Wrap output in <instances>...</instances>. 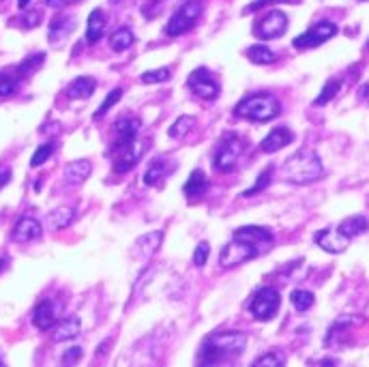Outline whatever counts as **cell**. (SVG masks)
<instances>
[{
    "label": "cell",
    "instance_id": "28",
    "mask_svg": "<svg viewBox=\"0 0 369 367\" xmlns=\"http://www.w3.org/2000/svg\"><path fill=\"white\" fill-rule=\"evenodd\" d=\"M134 41H136V37H134V32L129 28H118L110 37V48L114 52H125V50H129L134 46Z\"/></svg>",
    "mask_w": 369,
    "mask_h": 367
},
{
    "label": "cell",
    "instance_id": "38",
    "mask_svg": "<svg viewBox=\"0 0 369 367\" xmlns=\"http://www.w3.org/2000/svg\"><path fill=\"white\" fill-rule=\"evenodd\" d=\"M120 97H122V91H120V89H114V91H112V93H110V95L103 99V103L99 105V110L95 112V118H101L103 114H108V110H110V108H114V105L120 101Z\"/></svg>",
    "mask_w": 369,
    "mask_h": 367
},
{
    "label": "cell",
    "instance_id": "8",
    "mask_svg": "<svg viewBox=\"0 0 369 367\" xmlns=\"http://www.w3.org/2000/svg\"><path fill=\"white\" fill-rule=\"evenodd\" d=\"M337 34V26L329 20H322V22H316L311 28H307L303 34H299L294 41H292V46L297 50H309V48H318L322 46L324 41H329L331 37Z\"/></svg>",
    "mask_w": 369,
    "mask_h": 367
},
{
    "label": "cell",
    "instance_id": "43",
    "mask_svg": "<svg viewBox=\"0 0 369 367\" xmlns=\"http://www.w3.org/2000/svg\"><path fill=\"white\" fill-rule=\"evenodd\" d=\"M79 356H82V348H69L65 354H63V363L65 365H69V363H75V361H79Z\"/></svg>",
    "mask_w": 369,
    "mask_h": 367
},
{
    "label": "cell",
    "instance_id": "29",
    "mask_svg": "<svg viewBox=\"0 0 369 367\" xmlns=\"http://www.w3.org/2000/svg\"><path fill=\"white\" fill-rule=\"evenodd\" d=\"M247 58L254 63V65H273L277 60V54L273 50H268L266 46H252L247 50Z\"/></svg>",
    "mask_w": 369,
    "mask_h": 367
},
{
    "label": "cell",
    "instance_id": "11",
    "mask_svg": "<svg viewBox=\"0 0 369 367\" xmlns=\"http://www.w3.org/2000/svg\"><path fill=\"white\" fill-rule=\"evenodd\" d=\"M187 84H189V89H191L198 97L207 99V101H215L217 95H219L217 82L213 79L211 71H209V69H204V67L195 69V71L189 75V82H187Z\"/></svg>",
    "mask_w": 369,
    "mask_h": 367
},
{
    "label": "cell",
    "instance_id": "23",
    "mask_svg": "<svg viewBox=\"0 0 369 367\" xmlns=\"http://www.w3.org/2000/svg\"><path fill=\"white\" fill-rule=\"evenodd\" d=\"M161 240H163V234L161 232H148V234H144L142 238L136 240L134 256H138L140 260H148L159 250Z\"/></svg>",
    "mask_w": 369,
    "mask_h": 367
},
{
    "label": "cell",
    "instance_id": "1",
    "mask_svg": "<svg viewBox=\"0 0 369 367\" xmlns=\"http://www.w3.org/2000/svg\"><path fill=\"white\" fill-rule=\"evenodd\" d=\"M245 346H247V335L240 331H221V333H213L211 337L204 340L200 354H198V363L200 365H215V363H224L228 359L238 356Z\"/></svg>",
    "mask_w": 369,
    "mask_h": 367
},
{
    "label": "cell",
    "instance_id": "36",
    "mask_svg": "<svg viewBox=\"0 0 369 367\" xmlns=\"http://www.w3.org/2000/svg\"><path fill=\"white\" fill-rule=\"evenodd\" d=\"M170 77H172L170 69L163 67V69H155V71H144L140 79L144 82V84H159V82H168Z\"/></svg>",
    "mask_w": 369,
    "mask_h": 367
},
{
    "label": "cell",
    "instance_id": "45",
    "mask_svg": "<svg viewBox=\"0 0 369 367\" xmlns=\"http://www.w3.org/2000/svg\"><path fill=\"white\" fill-rule=\"evenodd\" d=\"M44 3H46L48 7H67V5H71V3H77V0H44Z\"/></svg>",
    "mask_w": 369,
    "mask_h": 367
},
{
    "label": "cell",
    "instance_id": "32",
    "mask_svg": "<svg viewBox=\"0 0 369 367\" xmlns=\"http://www.w3.org/2000/svg\"><path fill=\"white\" fill-rule=\"evenodd\" d=\"M339 89H342V79L339 77H333V79H329L324 84V89H322V93L318 95V99L313 101L316 105H326L331 99H335V95L339 93Z\"/></svg>",
    "mask_w": 369,
    "mask_h": 367
},
{
    "label": "cell",
    "instance_id": "37",
    "mask_svg": "<svg viewBox=\"0 0 369 367\" xmlns=\"http://www.w3.org/2000/svg\"><path fill=\"white\" fill-rule=\"evenodd\" d=\"M283 363H285V356L279 350H268L266 354H262L254 361V365H271V367H277V365H283Z\"/></svg>",
    "mask_w": 369,
    "mask_h": 367
},
{
    "label": "cell",
    "instance_id": "14",
    "mask_svg": "<svg viewBox=\"0 0 369 367\" xmlns=\"http://www.w3.org/2000/svg\"><path fill=\"white\" fill-rule=\"evenodd\" d=\"M176 170V163L172 161V159H168V157H157V159H153L150 163H148V168H146V172H144V176H142V183L144 185H157L161 179H166V176H170L172 172Z\"/></svg>",
    "mask_w": 369,
    "mask_h": 367
},
{
    "label": "cell",
    "instance_id": "34",
    "mask_svg": "<svg viewBox=\"0 0 369 367\" xmlns=\"http://www.w3.org/2000/svg\"><path fill=\"white\" fill-rule=\"evenodd\" d=\"M54 150H56V142H46V144H41V146L34 150L32 159H30V166H32V168L44 166V163L54 155Z\"/></svg>",
    "mask_w": 369,
    "mask_h": 367
},
{
    "label": "cell",
    "instance_id": "5",
    "mask_svg": "<svg viewBox=\"0 0 369 367\" xmlns=\"http://www.w3.org/2000/svg\"><path fill=\"white\" fill-rule=\"evenodd\" d=\"M260 254H264V250L258 247V245L232 236V240L226 245V247L221 250V254H219V264H221L224 269L238 266V264H242V262L258 258Z\"/></svg>",
    "mask_w": 369,
    "mask_h": 367
},
{
    "label": "cell",
    "instance_id": "24",
    "mask_svg": "<svg viewBox=\"0 0 369 367\" xmlns=\"http://www.w3.org/2000/svg\"><path fill=\"white\" fill-rule=\"evenodd\" d=\"M209 187H211V183H209L207 174H204L202 170H193V172L189 174V179H187L183 191H185V195H189V198H202L204 193L209 191Z\"/></svg>",
    "mask_w": 369,
    "mask_h": 367
},
{
    "label": "cell",
    "instance_id": "50",
    "mask_svg": "<svg viewBox=\"0 0 369 367\" xmlns=\"http://www.w3.org/2000/svg\"><path fill=\"white\" fill-rule=\"evenodd\" d=\"M367 50H369V44H367Z\"/></svg>",
    "mask_w": 369,
    "mask_h": 367
},
{
    "label": "cell",
    "instance_id": "51",
    "mask_svg": "<svg viewBox=\"0 0 369 367\" xmlns=\"http://www.w3.org/2000/svg\"><path fill=\"white\" fill-rule=\"evenodd\" d=\"M0 363H3V361H0Z\"/></svg>",
    "mask_w": 369,
    "mask_h": 367
},
{
    "label": "cell",
    "instance_id": "39",
    "mask_svg": "<svg viewBox=\"0 0 369 367\" xmlns=\"http://www.w3.org/2000/svg\"><path fill=\"white\" fill-rule=\"evenodd\" d=\"M209 254H211V247H209V243L207 240H202L195 245V250H193V264L195 266H204L209 260Z\"/></svg>",
    "mask_w": 369,
    "mask_h": 367
},
{
    "label": "cell",
    "instance_id": "18",
    "mask_svg": "<svg viewBox=\"0 0 369 367\" xmlns=\"http://www.w3.org/2000/svg\"><path fill=\"white\" fill-rule=\"evenodd\" d=\"M79 329H82V322H79L77 316L65 318V320H60L52 326V340L54 342H69V340L79 335Z\"/></svg>",
    "mask_w": 369,
    "mask_h": 367
},
{
    "label": "cell",
    "instance_id": "3",
    "mask_svg": "<svg viewBox=\"0 0 369 367\" xmlns=\"http://www.w3.org/2000/svg\"><path fill=\"white\" fill-rule=\"evenodd\" d=\"M234 114L254 122H266L281 114V101L271 93H256L247 95L234 108Z\"/></svg>",
    "mask_w": 369,
    "mask_h": 367
},
{
    "label": "cell",
    "instance_id": "33",
    "mask_svg": "<svg viewBox=\"0 0 369 367\" xmlns=\"http://www.w3.org/2000/svg\"><path fill=\"white\" fill-rule=\"evenodd\" d=\"M195 127V118L193 116H181L179 120H174V125L170 127V138H185L191 129Z\"/></svg>",
    "mask_w": 369,
    "mask_h": 367
},
{
    "label": "cell",
    "instance_id": "9",
    "mask_svg": "<svg viewBox=\"0 0 369 367\" xmlns=\"http://www.w3.org/2000/svg\"><path fill=\"white\" fill-rule=\"evenodd\" d=\"M285 30H288V15H285L283 11H268L262 20L256 22L254 26V34L258 39H277L281 34H285Z\"/></svg>",
    "mask_w": 369,
    "mask_h": 367
},
{
    "label": "cell",
    "instance_id": "31",
    "mask_svg": "<svg viewBox=\"0 0 369 367\" xmlns=\"http://www.w3.org/2000/svg\"><path fill=\"white\" fill-rule=\"evenodd\" d=\"M73 217H75V211H73V209L60 207V209H56V211L50 213V226H52L54 230H63V228L71 226Z\"/></svg>",
    "mask_w": 369,
    "mask_h": 367
},
{
    "label": "cell",
    "instance_id": "10",
    "mask_svg": "<svg viewBox=\"0 0 369 367\" xmlns=\"http://www.w3.org/2000/svg\"><path fill=\"white\" fill-rule=\"evenodd\" d=\"M148 144L146 142H131L127 146H120V148H114L112 155H114V172L122 174V172H129L136 163L142 159V155L146 153Z\"/></svg>",
    "mask_w": 369,
    "mask_h": 367
},
{
    "label": "cell",
    "instance_id": "13",
    "mask_svg": "<svg viewBox=\"0 0 369 367\" xmlns=\"http://www.w3.org/2000/svg\"><path fill=\"white\" fill-rule=\"evenodd\" d=\"M138 134H140V118H136V116H122V118H118L114 122V144H112V150L136 142L138 140Z\"/></svg>",
    "mask_w": 369,
    "mask_h": 367
},
{
    "label": "cell",
    "instance_id": "48",
    "mask_svg": "<svg viewBox=\"0 0 369 367\" xmlns=\"http://www.w3.org/2000/svg\"><path fill=\"white\" fill-rule=\"evenodd\" d=\"M3 269H5V260H3V258H0V271H3Z\"/></svg>",
    "mask_w": 369,
    "mask_h": 367
},
{
    "label": "cell",
    "instance_id": "16",
    "mask_svg": "<svg viewBox=\"0 0 369 367\" xmlns=\"http://www.w3.org/2000/svg\"><path fill=\"white\" fill-rule=\"evenodd\" d=\"M316 243H318V247H322L324 252L342 254L350 245V238L346 234H342L339 230H320L316 234Z\"/></svg>",
    "mask_w": 369,
    "mask_h": 367
},
{
    "label": "cell",
    "instance_id": "30",
    "mask_svg": "<svg viewBox=\"0 0 369 367\" xmlns=\"http://www.w3.org/2000/svg\"><path fill=\"white\" fill-rule=\"evenodd\" d=\"M44 63H46V54L39 52V54H32V56L24 58V60L15 67V71H18L20 77H28V75H32L39 67H44Z\"/></svg>",
    "mask_w": 369,
    "mask_h": 367
},
{
    "label": "cell",
    "instance_id": "4",
    "mask_svg": "<svg viewBox=\"0 0 369 367\" xmlns=\"http://www.w3.org/2000/svg\"><path fill=\"white\" fill-rule=\"evenodd\" d=\"M245 138L234 134V131H228L221 136V140L217 142L215 150H213V166L217 172H230L234 170L238 157L242 155L245 150Z\"/></svg>",
    "mask_w": 369,
    "mask_h": 367
},
{
    "label": "cell",
    "instance_id": "41",
    "mask_svg": "<svg viewBox=\"0 0 369 367\" xmlns=\"http://www.w3.org/2000/svg\"><path fill=\"white\" fill-rule=\"evenodd\" d=\"M279 3H301V0H256V3H252L247 9H245V13H254L258 9H262L264 5H279Z\"/></svg>",
    "mask_w": 369,
    "mask_h": 367
},
{
    "label": "cell",
    "instance_id": "44",
    "mask_svg": "<svg viewBox=\"0 0 369 367\" xmlns=\"http://www.w3.org/2000/svg\"><path fill=\"white\" fill-rule=\"evenodd\" d=\"M11 181V170L7 166H0V189Z\"/></svg>",
    "mask_w": 369,
    "mask_h": 367
},
{
    "label": "cell",
    "instance_id": "2",
    "mask_svg": "<svg viewBox=\"0 0 369 367\" xmlns=\"http://www.w3.org/2000/svg\"><path fill=\"white\" fill-rule=\"evenodd\" d=\"M322 174H324L322 161L309 148H301L299 153L288 157L281 168V179L288 183H294V185H309L318 181Z\"/></svg>",
    "mask_w": 369,
    "mask_h": 367
},
{
    "label": "cell",
    "instance_id": "46",
    "mask_svg": "<svg viewBox=\"0 0 369 367\" xmlns=\"http://www.w3.org/2000/svg\"><path fill=\"white\" fill-rule=\"evenodd\" d=\"M358 93H361V99H365V101L369 103V82H365V84L361 86V91H358Z\"/></svg>",
    "mask_w": 369,
    "mask_h": 367
},
{
    "label": "cell",
    "instance_id": "6",
    "mask_svg": "<svg viewBox=\"0 0 369 367\" xmlns=\"http://www.w3.org/2000/svg\"><path fill=\"white\" fill-rule=\"evenodd\" d=\"M202 9H204L202 0H187V3L181 5L179 11L166 24V34L168 37H179V34L189 32L198 24V20L202 15Z\"/></svg>",
    "mask_w": 369,
    "mask_h": 367
},
{
    "label": "cell",
    "instance_id": "35",
    "mask_svg": "<svg viewBox=\"0 0 369 367\" xmlns=\"http://www.w3.org/2000/svg\"><path fill=\"white\" fill-rule=\"evenodd\" d=\"M290 301H292V305H294L297 311H307V309L313 305L316 297H313V292H309V290H292Z\"/></svg>",
    "mask_w": 369,
    "mask_h": 367
},
{
    "label": "cell",
    "instance_id": "7",
    "mask_svg": "<svg viewBox=\"0 0 369 367\" xmlns=\"http://www.w3.org/2000/svg\"><path fill=\"white\" fill-rule=\"evenodd\" d=\"M279 305H281V297H279V290L273 288V285H264L260 288L252 303H250V311L256 320H273L279 311Z\"/></svg>",
    "mask_w": 369,
    "mask_h": 367
},
{
    "label": "cell",
    "instance_id": "40",
    "mask_svg": "<svg viewBox=\"0 0 369 367\" xmlns=\"http://www.w3.org/2000/svg\"><path fill=\"white\" fill-rule=\"evenodd\" d=\"M271 176H273V168H266L260 176H258V181H256V185L252 187V189H247L242 195L245 198H250V195H254V193H258V191H262V189H266L268 187V183H271Z\"/></svg>",
    "mask_w": 369,
    "mask_h": 367
},
{
    "label": "cell",
    "instance_id": "20",
    "mask_svg": "<svg viewBox=\"0 0 369 367\" xmlns=\"http://www.w3.org/2000/svg\"><path fill=\"white\" fill-rule=\"evenodd\" d=\"M41 224L37 221V219H32V217H22L18 224H15V228H13V232H11V236H13V240H18V243H28V240H37L39 236H41Z\"/></svg>",
    "mask_w": 369,
    "mask_h": 367
},
{
    "label": "cell",
    "instance_id": "22",
    "mask_svg": "<svg viewBox=\"0 0 369 367\" xmlns=\"http://www.w3.org/2000/svg\"><path fill=\"white\" fill-rule=\"evenodd\" d=\"M95 89H97V82L93 77L79 75V77H75L71 84L67 86L65 93H67L69 99H89L95 93Z\"/></svg>",
    "mask_w": 369,
    "mask_h": 367
},
{
    "label": "cell",
    "instance_id": "17",
    "mask_svg": "<svg viewBox=\"0 0 369 367\" xmlns=\"http://www.w3.org/2000/svg\"><path fill=\"white\" fill-rule=\"evenodd\" d=\"M292 140H294V134H292L288 127H275V129L262 140L260 148H262L264 153H277V150H281L283 146L292 144Z\"/></svg>",
    "mask_w": 369,
    "mask_h": 367
},
{
    "label": "cell",
    "instance_id": "42",
    "mask_svg": "<svg viewBox=\"0 0 369 367\" xmlns=\"http://www.w3.org/2000/svg\"><path fill=\"white\" fill-rule=\"evenodd\" d=\"M18 24H22L24 28H34L39 22H41V11H30V13H24L20 20H15Z\"/></svg>",
    "mask_w": 369,
    "mask_h": 367
},
{
    "label": "cell",
    "instance_id": "26",
    "mask_svg": "<svg viewBox=\"0 0 369 367\" xmlns=\"http://www.w3.org/2000/svg\"><path fill=\"white\" fill-rule=\"evenodd\" d=\"M337 230L342 234H346L348 238H354V236H358V234H363V232L369 230V219L363 217V215H352V217L344 219Z\"/></svg>",
    "mask_w": 369,
    "mask_h": 367
},
{
    "label": "cell",
    "instance_id": "25",
    "mask_svg": "<svg viewBox=\"0 0 369 367\" xmlns=\"http://www.w3.org/2000/svg\"><path fill=\"white\" fill-rule=\"evenodd\" d=\"M105 24H108V20H105V13L101 9H95L89 15V26H86V41L89 44H97V41L103 37Z\"/></svg>",
    "mask_w": 369,
    "mask_h": 367
},
{
    "label": "cell",
    "instance_id": "12",
    "mask_svg": "<svg viewBox=\"0 0 369 367\" xmlns=\"http://www.w3.org/2000/svg\"><path fill=\"white\" fill-rule=\"evenodd\" d=\"M63 311V303L56 299H44L32 311V324L39 331H50L58 322V316Z\"/></svg>",
    "mask_w": 369,
    "mask_h": 367
},
{
    "label": "cell",
    "instance_id": "15",
    "mask_svg": "<svg viewBox=\"0 0 369 367\" xmlns=\"http://www.w3.org/2000/svg\"><path fill=\"white\" fill-rule=\"evenodd\" d=\"M234 238H242V240H250L254 245H258V247H262L264 252L273 245L275 236L268 228H262V226H242L238 230H234L232 234Z\"/></svg>",
    "mask_w": 369,
    "mask_h": 367
},
{
    "label": "cell",
    "instance_id": "21",
    "mask_svg": "<svg viewBox=\"0 0 369 367\" xmlns=\"http://www.w3.org/2000/svg\"><path fill=\"white\" fill-rule=\"evenodd\" d=\"M93 172V166L91 161L86 159H77V161H71L69 166L65 168V183L67 185H82Z\"/></svg>",
    "mask_w": 369,
    "mask_h": 367
},
{
    "label": "cell",
    "instance_id": "19",
    "mask_svg": "<svg viewBox=\"0 0 369 367\" xmlns=\"http://www.w3.org/2000/svg\"><path fill=\"white\" fill-rule=\"evenodd\" d=\"M75 28V18L73 15H67V13H60L52 20L50 24V30H48V37L52 44H60L63 39H67Z\"/></svg>",
    "mask_w": 369,
    "mask_h": 367
},
{
    "label": "cell",
    "instance_id": "47",
    "mask_svg": "<svg viewBox=\"0 0 369 367\" xmlns=\"http://www.w3.org/2000/svg\"><path fill=\"white\" fill-rule=\"evenodd\" d=\"M28 5H30V0H18V7H20L22 11H24V9H26Z\"/></svg>",
    "mask_w": 369,
    "mask_h": 367
},
{
    "label": "cell",
    "instance_id": "27",
    "mask_svg": "<svg viewBox=\"0 0 369 367\" xmlns=\"http://www.w3.org/2000/svg\"><path fill=\"white\" fill-rule=\"evenodd\" d=\"M20 82L18 71H0V97H13L20 91Z\"/></svg>",
    "mask_w": 369,
    "mask_h": 367
},
{
    "label": "cell",
    "instance_id": "49",
    "mask_svg": "<svg viewBox=\"0 0 369 367\" xmlns=\"http://www.w3.org/2000/svg\"><path fill=\"white\" fill-rule=\"evenodd\" d=\"M110 3H116V0H110Z\"/></svg>",
    "mask_w": 369,
    "mask_h": 367
}]
</instances>
